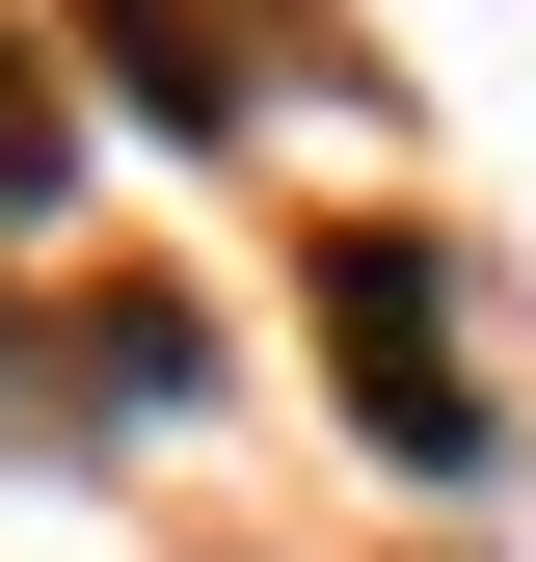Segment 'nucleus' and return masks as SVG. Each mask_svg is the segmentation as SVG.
Wrapping results in <instances>:
<instances>
[{
	"mask_svg": "<svg viewBox=\"0 0 536 562\" xmlns=\"http://www.w3.org/2000/svg\"><path fill=\"white\" fill-rule=\"evenodd\" d=\"M322 322H349V402L402 456H483V402H456V348H429V268L402 241H322Z\"/></svg>",
	"mask_w": 536,
	"mask_h": 562,
	"instance_id": "1",
	"label": "nucleus"
}]
</instances>
